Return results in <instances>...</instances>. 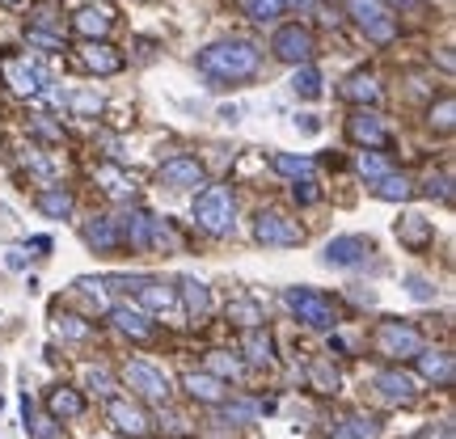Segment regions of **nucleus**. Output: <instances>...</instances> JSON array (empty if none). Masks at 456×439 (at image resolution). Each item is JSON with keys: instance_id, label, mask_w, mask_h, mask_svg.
I'll return each mask as SVG.
<instances>
[{"instance_id": "1", "label": "nucleus", "mask_w": 456, "mask_h": 439, "mask_svg": "<svg viewBox=\"0 0 456 439\" xmlns=\"http://www.w3.org/2000/svg\"><path fill=\"white\" fill-rule=\"evenodd\" d=\"M195 64L208 81L241 85V81H254V77H258L262 51H258V43H249V38H220V43L199 51Z\"/></svg>"}, {"instance_id": "2", "label": "nucleus", "mask_w": 456, "mask_h": 439, "mask_svg": "<svg viewBox=\"0 0 456 439\" xmlns=\"http://www.w3.org/2000/svg\"><path fill=\"white\" fill-rule=\"evenodd\" d=\"M195 224L212 237H228L237 228V203H232V191L228 186H208L203 195H195Z\"/></svg>"}, {"instance_id": "3", "label": "nucleus", "mask_w": 456, "mask_h": 439, "mask_svg": "<svg viewBox=\"0 0 456 439\" xmlns=\"http://www.w3.org/2000/svg\"><path fill=\"white\" fill-rule=\"evenodd\" d=\"M0 85L17 93V98H38L43 89H47V72L38 60L30 55H21V51H4L0 55Z\"/></svg>"}, {"instance_id": "4", "label": "nucleus", "mask_w": 456, "mask_h": 439, "mask_svg": "<svg viewBox=\"0 0 456 439\" xmlns=\"http://www.w3.org/2000/svg\"><path fill=\"white\" fill-rule=\"evenodd\" d=\"M283 305L292 309L296 321H305L309 329H334L338 326V305L330 296L313 292V288H288L283 292Z\"/></svg>"}, {"instance_id": "5", "label": "nucleus", "mask_w": 456, "mask_h": 439, "mask_svg": "<svg viewBox=\"0 0 456 439\" xmlns=\"http://www.w3.org/2000/svg\"><path fill=\"white\" fill-rule=\"evenodd\" d=\"M346 13L355 17L359 30L368 34L372 43H380V47L397 38V17H393V9L385 0H346Z\"/></svg>"}, {"instance_id": "6", "label": "nucleus", "mask_w": 456, "mask_h": 439, "mask_svg": "<svg viewBox=\"0 0 456 439\" xmlns=\"http://www.w3.org/2000/svg\"><path fill=\"white\" fill-rule=\"evenodd\" d=\"M372 346L389 359H414L423 351V334L414 326H406V321H380L372 334Z\"/></svg>"}, {"instance_id": "7", "label": "nucleus", "mask_w": 456, "mask_h": 439, "mask_svg": "<svg viewBox=\"0 0 456 439\" xmlns=\"http://www.w3.org/2000/svg\"><path fill=\"white\" fill-rule=\"evenodd\" d=\"M372 254H376L372 237L346 232V237H334V241L322 249V262H326V266H338V271H355V266H368Z\"/></svg>"}, {"instance_id": "8", "label": "nucleus", "mask_w": 456, "mask_h": 439, "mask_svg": "<svg viewBox=\"0 0 456 439\" xmlns=\"http://www.w3.org/2000/svg\"><path fill=\"white\" fill-rule=\"evenodd\" d=\"M254 241L271 245V249H292V245L305 241V228L288 220L283 212H258L254 215Z\"/></svg>"}, {"instance_id": "9", "label": "nucleus", "mask_w": 456, "mask_h": 439, "mask_svg": "<svg viewBox=\"0 0 456 439\" xmlns=\"http://www.w3.org/2000/svg\"><path fill=\"white\" fill-rule=\"evenodd\" d=\"M271 51H275V60H283V64H309L313 55H317V43H313L309 26L292 21V26H279L275 30Z\"/></svg>"}, {"instance_id": "10", "label": "nucleus", "mask_w": 456, "mask_h": 439, "mask_svg": "<svg viewBox=\"0 0 456 439\" xmlns=\"http://www.w3.org/2000/svg\"><path fill=\"white\" fill-rule=\"evenodd\" d=\"M123 380H127L131 389L140 393L144 402H169V376L161 372V368H152V363H144V359H131L127 368H123Z\"/></svg>"}, {"instance_id": "11", "label": "nucleus", "mask_w": 456, "mask_h": 439, "mask_svg": "<svg viewBox=\"0 0 456 439\" xmlns=\"http://www.w3.org/2000/svg\"><path fill=\"white\" fill-rule=\"evenodd\" d=\"M203 178H208V169L199 157H169L157 169V182L165 191H195V186H203Z\"/></svg>"}, {"instance_id": "12", "label": "nucleus", "mask_w": 456, "mask_h": 439, "mask_svg": "<svg viewBox=\"0 0 456 439\" xmlns=\"http://www.w3.org/2000/svg\"><path fill=\"white\" fill-rule=\"evenodd\" d=\"M77 64L85 72H94V77H114V72H123V51H114L110 43H102V38H89L81 51H77Z\"/></svg>"}, {"instance_id": "13", "label": "nucleus", "mask_w": 456, "mask_h": 439, "mask_svg": "<svg viewBox=\"0 0 456 439\" xmlns=\"http://www.w3.org/2000/svg\"><path fill=\"white\" fill-rule=\"evenodd\" d=\"M174 292L182 296V313H186L191 326L208 321V313H212V288H208V283H199L195 275H182Z\"/></svg>"}, {"instance_id": "14", "label": "nucleus", "mask_w": 456, "mask_h": 439, "mask_svg": "<svg viewBox=\"0 0 456 439\" xmlns=\"http://www.w3.org/2000/svg\"><path fill=\"white\" fill-rule=\"evenodd\" d=\"M81 237L94 254H118V249H123V237H118V220H114V215H89L81 228Z\"/></svg>"}, {"instance_id": "15", "label": "nucleus", "mask_w": 456, "mask_h": 439, "mask_svg": "<svg viewBox=\"0 0 456 439\" xmlns=\"http://www.w3.org/2000/svg\"><path fill=\"white\" fill-rule=\"evenodd\" d=\"M393 232H397V241L406 245L410 254H423V249L436 245V224H431L427 215H419V212H406L397 224H393Z\"/></svg>"}, {"instance_id": "16", "label": "nucleus", "mask_w": 456, "mask_h": 439, "mask_svg": "<svg viewBox=\"0 0 456 439\" xmlns=\"http://www.w3.org/2000/svg\"><path fill=\"white\" fill-rule=\"evenodd\" d=\"M346 135H351L359 148H389V131H385V123H380L368 106L346 118Z\"/></svg>"}, {"instance_id": "17", "label": "nucleus", "mask_w": 456, "mask_h": 439, "mask_svg": "<svg viewBox=\"0 0 456 439\" xmlns=\"http://www.w3.org/2000/svg\"><path fill=\"white\" fill-rule=\"evenodd\" d=\"M376 393H380L389 406H410V402L419 397V380L406 372H397V368H385V372L376 376Z\"/></svg>"}, {"instance_id": "18", "label": "nucleus", "mask_w": 456, "mask_h": 439, "mask_svg": "<svg viewBox=\"0 0 456 439\" xmlns=\"http://www.w3.org/2000/svg\"><path fill=\"white\" fill-rule=\"evenodd\" d=\"M72 26H77V34H85V38H106V34L114 30V9H110V4L89 0L85 9H77V13H72Z\"/></svg>"}, {"instance_id": "19", "label": "nucleus", "mask_w": 456, "mask_h": 439, "mask_svg": "<svg viewBox=\"0 0 456 439\" xmlns=\"http://www.w3.org/2000/svg\"><path fill=\"white\" fill-rule=\"evenodd\" d=\"M94 182H98L110 199H131V195H135V186H140V182H135V174H127L118 161H102L98 169H94Z\"/></svg>"}, {"instance_id": "20", "label": "nucleus", "mask_w": 456, "mask_h": 439, "mask_svg": "<svg viewBox=\"0 0 456 439\" xmlns=\"http://www.w3.org/2000/svg\"><path fill=\"white\" fill-rule=\"evenodd\" d=\"M118 237L123 245L140 249V254H152V215L148 212H127L118 220Z\"/></svg>"}, {"instance_id": "21", "label": "nucleus", "mask_w": 456, "mask_h": 439, "mask_svg": "<svg viewBox=\"0 0 456 439\" xmlns=\"http://www.w3.org/2000/svg\"><path fill=\"white\" fill-rule=\"evenodd\" d=\"M419 372L427 376V380H431V385H440V389H448V385H452L456 380V359L448 355V351H419Z\"/></svg>"}, {"instance_id": "22", "label": "nucleus", "mask_w": 456, "mask_h": 439, "mask_svg": "<svg viewBox=\"0 0 456 439\" xmlns=\"http://www.w3.org/2000/svg\"><path fill=\"white\" fill-rule=\"evenodd\" d=\"M110 321H114L118 329H123L127 338H135V342H152V338H157V326L148 321V313H144V309L118 305V309H110Z\"/></svg>"}, {"instance_id": "23", "label": "nucleus", "mask_w": 456, "mask_h": 439, "mask_svg": "<svg viewBox=\"0 0 456 439\" xmlns=\"http://www.w3.org/2000/svg\"><path fill=\"white\" fill-rule=\"evenodd\" d=\"M241 355L254 363V368H271L275 363V338H271V329H245V338H241Z\"/></svg>"}, {"instance_id": "24", "label": "nucleus", "mask_w": 456, "mask_h": 439, "mask_svg": "<svg viewBox=\"0 0 456 439\" xmlns=\"http://www.w3.org/2000/svg\"><path fill=\"white\" fill-rule=\"evenodd\" d=\"M182 389L191 393L195 402H208V406H220L224 402V380L220 376H212V372H186L182 376Z\"/></svg>"}, {"instance_id": "25", "label": "nucleus", "mask_w": 456, "mask_h": 439, "mask_svg": "<svg viewBox=\"0 0 456 439\" xmlns=\"http://www.w3.org/2000/svg\"><path fill=\"white\" fill-rule=\"evenodd\" d=\"M110 423L123 431V435H148L152 431V423H148V414L140 406H131V402H118V397H110Z\"/></svg>"}, {"instance_id": "26", "label": "nucleus", "mask_w": 456, "mask_h": 439, "mask_svg": "<svg viewBox=\"0 0 456 439\" xmlns=\"http://www.w3.org/2000/svg\"><path fill=\"white\" fill-rule=\"evenodd\" d=\"M342 98L355 102V106H376V102L385 98V89H380V81H376L372 72H351L342 81Z\"/></svg>"}, {"instance_id": "27", "label": "nucleus", "mask_w": 456, "mask_h": 439, "mask_svg": "<svg viewBox=\"0 0 456 439\" xmlns=\"http://www.w3.org/2000/svg\"><path fill=\"white\" fill-rule=\"evenodd\" d=\"M47 414L55 419V423L81 419V414H85V397L77 389H51L47 393Z\"/></svg>"}, {"instance_id": "28", "label": "nucleus", "mask_w": 456, "mask_h": 439, "mask_svg": "<svg viewBox=\"0 0 456 439\" xmlns=\"http://www.w3.org/2000/svg\"><path fill=\"white\" fill-rule=\"evenodd\" d=\"M72 207H77V199H72V191H64V186H47V191H38V212L47 215V220H68Z\"/></svg>"}, {"instance_id": "29", "label": "nucleus", "mask_w": 456, "mask_h": 439, "mask_svg": "<svg viewBox=\"0 0 456 439\" xmlns=\"http://www.w3.org/2000/svg\"><path fill=\"white\" fill-rule=\"evenodd\" d=\"M372 195L385 199V203H406V199H414V182L406 174H385V178L372 182Z\"/></svg>"}, {"instance_id": "30", "label": "nucleus", "mask_w": 456, "mask_h": 439, "mask_svg": "<svg viewBox=\"0 0 456 439\" xmlns=\"http://www.w3.org/2000/svg\"><path fill=\"white\" fill-rule=\"evenodd\" d=\"M292 93L305 102H317L326 89H322V72L313 64H296V77H292Z\"/></svg>"}, {"instance_id": "31", "label": "nucleus", "mask_w": 456, "mask_h": 439, "mask_svg": "<svg viewBox=\"0 0 456 439\" xmlns=\"http://www.w3.org/2000/svg\"><path fill=\"white\" fill-rule=\"evenodd\" d=\"M220 414H224V423H258L262 419V410H271V406H262V402H254V397H237V402H220Z\"/></svg>"}, {"instance_id": "32", "label": "nucleus", "mask_w": 456, "mask_h": 439, "mask_svg": "<svg viewBox=\"0 0 456 439\" xmlns=\"http://www.w3.org/2000/svg\"><path fill=\"white\" fill-rule=\"evenodd\" d=\"M427 123H431V131H440V135H452V127H456V98L452 93H444L440 102H431Z\"/></svg>"}, {"instance_id": "33", "label": "nucleus", "mask_w": 456, "mask_h": 439, "mask_svg": "<svg viewBox=\"0 0 456 439\" xmlns=\"http://www.w3.org/2000/svg\"><path fill=\"white\" fill-rule=\"evenodd\" d=\"M237 4H241V13L249 17V21H258V26L283 17V9H288V0H237Z\"/></svg>"}, {"instance_id": "34", "label": "nucleus", "mask_w": 456, "mask_h": 439, "mask_svg": "<svg viewBox=\"0 0 456 439\" xmlns=\"http://www.w3.org/2000/svg\"><path fill=\"white\" fill-rule=\"evenodd\" d=\"M271 169L275 174H283V178H313V161L309 157H292V152H275L271 157Z\"/></svg>"}, {"instance_id": "35", "label": "nucleus", "mask_w": 456, "mask_h": 439, "mask_svg": "<svg viewBox=\"0 0 456 439\" xmlns=\"http://www.w3.org/2000/svg\"><path fill=\"white\" fill-rule=\"evenodd\" d=\"M55 334L68 342H89L94 338V326H89L85 317H77V313H60V317H55Z\"/></svg>"}, {"instance_id": "36", "label": "nucleus", "mask_w": 456, "mask_h": 439, "mask_svg": "<svg viewBox=\"0 0 456 439\" xmlns=\"http://www.w3.org/2000/svg\"><path fill=\"white\" fill-rule=\"evenodd\" d=\"M228 321L254 329V326H262V321H266V309H262L258 300H232V305H228Z\"/></svg>"}, {"instance_id": "37", "label": "nucleus", "mask_w": 456, "mask_h": 439, "mask_svg": "<svg viewBox=\"0 0 456 439\" xmlns=\"http://www.w3.org/2000/svg\"><path fill=\"white\" fill-rule=\"evenodd\" d=\"M376 431H380V423L376 419H363V414H351L346 423L334 427V439H376Z\"/></svg>"}, {"instance_id": "38", "label": "nucleus", "mask_w": 456, "mask_h": 439, "mask_svg": "<svg viewBox=\"0 0 456 439\" xmlns=\"http://www.w3.org/2000/svg\"><path fill=\"white\" fill-rule=\"evenodd\" d=\"M355 169L368 182H376V178H385V174H393V161H389V157H380L376 148H363V152L355 157Z\"/></svg>"}, {"instance_id": "39", "label": "nucleus", "mask_w": 456, "mask_h": 439, "mask_svg": "<svg viewBox=\"0 0 456 439\" xmlns=\"http://www.w3.org/2000/svg\"><path fill=\"white\" fill-rule=\"evenodd\" d=\"M21 410H26V427H30V439H60V423L55 419H43V414H34V406H30V397L21 402Z\"/></svg>"}, {"instance_id": "40", "label": "nucleus", "mask_w": 456, "mask_h": 439, "mask_svg": "<svg viewBox=\"0 0 456 439\" xmlns=\"http://www.w3.org/2000/svg\"><path fill=\"white\" fill-rule=\"evenodd\" d=\"M30 30L60 34V38H64V17H60V9H55V4H38V9L30 13Z\"/></svg>"}, {"instance_id": "41", "label": "nucleus", "mask_w": 456, "mask_h": 439, "mask_svg": "<svg viewBox=\"0 0 456 439\" xmlns=\"http://www.w3.org/2000/svg\"><path fill=\"white\" fill-rule=\"evenodd\" d=\"M68 106H72L77 118H98V114L106 110V102H102L98 93H89V89H77V93L68 98Z\"/></svg>"}, {"instance_id": "42", "label": "nucleus", "mask_w": 456, "mask_h": 439, "mask_svg": "<svg viewBox=\"0 0 456 439\" xmlns=\"http://www.w3.org/2000/svg\"><path fill=\"white\" fill-rule=\"evenodd\" d=\"M208 372L220 376V380H228V376H241V359L232 355V351H212V355H208Z\"/></svg>"}, {"instance_id": "43", "label": "nucleus", "mask_w": 456, "mask_h": 439, "mask_svg": "<svg viewBox=\"0 0 456 439\" xmlns=\"http://www.w3.org/2000/svg\"><path fill=\"white\" fill-rule=\"evenodd\" d=\"M178 245H182V237L174 232V224H169V220H157V215H152V249H165V254H174Z\"/></svg>"}, {"instance_id": "44", "label": "nucleus", "mask_w": 456, "mask_h": 439, "mask_svg": "<svg viewBox=\"0 0 456 439\" xmlns=\"http://www.w3.org/2000/svg\"><path fill=\"white\" fill-rule=\"evenodd\" d=\"M21 165H26L30 174H38L43 182H55V165L43 157V148H26V152H21Z\"/></svg>"}, {"instance_id": "45", "label": "nucleus", "mask_w": 456, "mask_h": 439, "mask_svg": "<svg viewBox=\"0 0 456 439\" xmlns=\"http://www.w3.org/2000/svg\"><path fill=\"white\" fill-rule=\"evenodd\" d=\"M406 292L419 300V305H436V296H440V288L431 283L427 275H406Z\"/></svg>"}, {"instance_id": "46", "label": "nucleus", "mask_w": 456, "mask_h": 439, "mask_svg": "<svg viewBox=\"0 0 456 439\" xmlns=\"http://www.w3.org/2000/svg\"><path fill=\"white\" fill-rule=\"evenodd\" d=\"M309 376H313V385H317L322 393H338V372H334L330 363H313Z\"/></svg>"}, {"instance_id": "47", "label": "nucleus", "mask_w": 456, "mask_h": 439, "mask_svg": "<svg viewBox=\"0 0 456 439\" xmlns=\"http://www.w3.org/2000/svg\"><path fill=\"white\" fill-rule=\"evenodd\" d=\"M423 191L431 199H440V203H452V178H448V174H431Z\"/></svg>"}, {"instance_id": "48", "label": "nucleus", "mask_w": 456, "mask_h": 439, "mask_svg": "<svg viewBox=\"0 0 456 439\" xmlns=\"http://www.w3.org/2000/svg\"><path fill=\"white\" fill-rule=\"evenodd\" d=\"M292 199L300 203V207H313L317 199H322V191H317V182L313 178H296V186H292Z\"/></svg>"}, {"instance_id": "49", "label": "nucleus", "mask_w": 456, "mask_h": 439, "mask_svg": "<svg viewBox=\"0 0 456 439\" xmlns=\"http://www.w3.org/2000/svg\"><path fill=\"white\" fill-rule=\"evenodd\" d=\"M85 380H89V389H98L102 397H110V393H114V376L106 372V368H89V372H85Z\"/></svg>"}, {"instance_id": "50", "label": "nucleus", "mask_w": 456, "mask_h": 439, "mask_svg": "<svg viewBox=\"0 0 456 439\" xmlns=\"http://www.w3.org/2000/svg\"><path fill=\"white\" fill-rule=\"evenodd\" d=\"M26 38H30V47H43V51H68V47H64V38H60V34L26 30Z\"/></svg>"}, {"instance_id": "51", "label": "nucleus", "mask_w": 456, "mask_h": 439, "mask_svg": "<svg viewBox=\"0 0 456 439\" xmlns=\"http://www.w3.org/2000/svg\"><path fill=\"white\" fill-rule=\"evenodd\" d=\"M385 4H389L393 13H414V17L431 13V4H427V0H385Z\"/></svg>"}, {"instance_id": "52", "label": "nucleus", "mask_w": 456, "mask_h": 439, "mask_svg": "<svg viewBox=\"0 0 456 439\" xmlns=\"http://www.w3.org/2000/svg\"><path fill=\"white\" fill-rule=\"evenodd\" d=\"M26 262H30V249H26V245L4 249V266H9V271H26Z\"/></svg>"}, {"instance_id": "53", "label": "nucleus", "mask_w": 456, "mask_h": 439, "mask_svg": "<svg viewBox=\"0 0 456 439\" xmlns=\"http://www.w3.org/2000/svg\"><path fill=\"white\" fill-rule=\"evenodd\" d=\"M77 292H85V296H98V300H102V296H106V288H102L98 279H77Z\"/></svg>"}, {"instance_id": "54", "label": "nucleus", "mask_w": 456, "mask_h": 439, "mask_svg": "<svg viewBox=\"0 0 456 439\" xmlns=\"http://www.w3.org/2000/svg\"><path fill=\"white\" fill-rule=\"evenodd\" d=\"M317 127H322V123H317L313 114H300V118H296V131H305V135H313Z\"/></svg>"}, {"instance_id": "55", "label": "nucleus", "mask_w": 456, "mask_h": 439, "mask_svg": "<svg viewBox=\"0 0 456 439\" xmlns=\"http://www.w3.org/2000/svg\"><path fill=\"white\" fill-rule=\"evenodd\" d=\"M220 118H224V123H241V106H224Z\"/></svg>"}, {"instance_id": "56", "label": "nucleus", "mask_w": 456, "mask_h": 439, "mask_svg": "<svg viewBox=\"0 0 456 439\" xmlns=\"http://www.w3.org/2000/svg\"><path fill=\"white\" fill-rule=\"evenodd\" d=\"M440 68H444V72H452V68H456V60H452V51H448V47L440 51Z\"/></svg>"}, {"instance_id": "57", "label": "nucleus", "mask_w": 456, "mask_h": 439, "mask_svg": "<svg viewBox=\"0 0 456 439\" xmlns=\"http://www.w3.org/2000/svg\"><path fill=\"white\" fill-rule=\"evenodd\" d=\"M26 0H0V9H21Z\"/></svg>"}, {"instance_id": "58", "label": "nucleus", "mask_w": 456, "mask_h": 439, "mask_svg": "<svg viewBox=\"0 0 456 439\" xmlns=\"http://www.w3.org/2000/svg\"><path fill=\"white\" fill-rule=\"evenodd\" d=\"M419 439H427V435H419Z\"/></svg>"}]
</instances>
